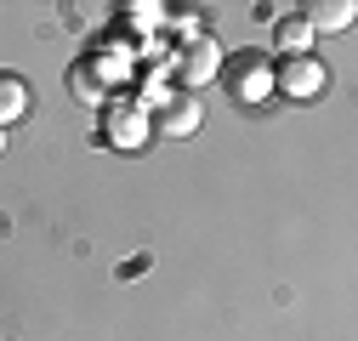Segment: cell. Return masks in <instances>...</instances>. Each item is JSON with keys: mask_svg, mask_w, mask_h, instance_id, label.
<instances>
[{"mask_svg": "<svg viewBox=\"0 0 358 341\" xmlns=\"http://www.w3.org/2000/svg\"><path fill=\"white\" fill-rule=\"evenodd\" d=\"M103 137L120 148V154H143L148 137H154V119L143 103H108L103 108Z\"/></svg>", "mask_w": 358, "mask_h": 341, "instance_id": "cell-1", "label": "cell"}, {"mask_svg": "<svg viewBox=\"0 0 358 341\" xmlns=\"http://www.w3.org/2000/svg\"><path fill=\"white\" fill-rule=\"evenodd\" d=\"M273 85L285 97H296V103H307V97H324V85H330V74H324V57H313V52H301V57H285L279 68H273Z\"/></svg>", "mask_w": 358, "mask_h": 341, "instance_id": "cell-2", "label": "cell"}, {"mask_svg": "<svg viewBox=\"0 0 358 341\" xmlns=\"http://www.w3.org/2000/svg\"><path fill=\"white\" fill-rule=\"evenodd\" d=\"M148 119H154V131H159V137H194V131H199V119H205V108L182 92V97L154 103V114H148Z\"/></svg>", "mask_w": 358, "mask_h": 341, "instance_id": "cell-3", "label": "cell"}, {"mask_svg": "<svg viewBox=\"0 0 358 341\" xmlns=\"http://www.w3.org/2000/svg\"><path fill=\"white\" fill-rule=\"evenodd\" d=\"M228 80H234V92H239L245 103H262L267 92H273V63H267L262 52H239Z\"/></svg>", "mask_w": 358, "mask_h": 341, "instance_id": "cell-4", "label": "cell"}, {"mask_svg": "<svg viewBox=\"0 0 358 341\" xmlns=\"http://www.w3.org/2000/svg\"><path fill=\"white\" fill-rule=\"evenodd\" d=\"M313 34H341V29H352V17H358V6L352 0H307V6L296 12Z\"/></svg>", "mask_w": 358, "mask_h": 341, "instance_id": "cell-5", "label": "cell"}, {"mask_svg": "<svg viewBox=\"0 0 358 341\" xmlns=\"http://www.w3.org/2000/svg\"><path fill=\"white\" fill-rule=\"evenodd\" d=\"M69 97H74L80 108H97V103H108V80H103L97 57H80V63H69Z\"/></svg>", "mask_w": 358, "mask_h": 341, "instance_id": "cell-6", "label": "cell"}, {"mask_svg": "<svg viewBox=\"0 0 358 341\" xmlns=\"http://www.w3.org/2000/svg\"><path fill=\"white\" fill-rule=\"evenodd\" d=\"M222 74V52H216V40H194V52L182 57V85H188V97L199 92V85H210Z\"/></svg>", "mask_w": 358, "mask_h": 341, "instance_id": "cell-7", "label": "cell"}, {"mask_svg": "<svg viewBox=\"0 0 358 341\" xmlns=\"http://www.w3.org/2000/svg\"><path fill=\"white\" fill-rule=\"evenodd\" d=\"M29 103H34L29 80L12 74V68H0V131H6V125H17V119L29 114Z\"/></svg>", "mask_w": 358, "mask_h": 341, "instance_id": "cell-8", "label": "cell"}, {"mask_svg": "<svg viewBox=\"0 0 358 341\" xmlns=\"http://www.w3.org/2000/svg\"><path fill=\"white\" fill-rule=\"evenodd\" d=\"M307 46H313V29H307L301 17H279V52H285V57H301Z\"/></svg>", "mask_w": 358, "mask_h": 341, "instance_id": "cell-9", "label": "cell"}, {"mask_svg": "<svg viewBox=\"0 0 358 341\" xmlns=\"http://www.w3.org/2000/svg\"><path fill=\"white\" fill-rule=\"evenodd\" d=\"M0 154H6V131H0Z\"/></svg>", "mask_w": 358, "mask_h": 341, "instance_id": "cell-10", "label": "cell"}]
</instances>
